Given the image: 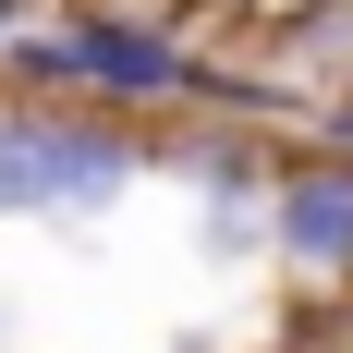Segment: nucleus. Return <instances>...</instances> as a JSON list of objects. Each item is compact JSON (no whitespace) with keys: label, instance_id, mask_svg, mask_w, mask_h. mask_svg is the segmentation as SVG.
I'll list each match as a JSON object with an SVG mask.
<instances>
[{"label":"nucleus","instance_id":"7ed1b4c3","mask_svg":"<svg viewBox=\"0 0 353 353\" xmlns=\"http://www.w3.org/2000/svg\"><path fill=\"white\" fill-rule=\"evenodd\" d=\"M268 268L292 305H353V159L341 146H281V195H268Z\"/></svg>","mask_w":353,"mask_h":353},{"label":"nucleus","instance_id":"39448f33","mask_svg":"<svg viewBox=\"0 0 353 353\" xmlns=\"http://www.w3.org/2000/svg\"><path fill=\"white\" fill-rule=\"evenodd\" d=\"M219 12H244V0H219Z\"/></svg>","mask_w":353,"mask_h":353},{"label":"nucleus","instance_id":"20e7f679","mask_svg":"<svg viewBox=\"0 0 353 353\" xmlns=\"http://www.w3.org/2000/svg\"><path fill=\"white\" fill-rule=\"evenodd\" d=\"M317 146H341V159H353V73H341V85L317 98Z\"/></svg>","mask_w":353,"mask_h":353},{"label":"nucleus","instance_id":"f03ea898","mask_svg":"<svg viewBox=\"0 0 353 353\" xmlns=\"http://www.w3.org/2000/svg\"><path fill=\"white\" fill-rule=\"evenodd\" d=\"M159 171L195 183V256H219V268H256L268 256L281 134H256V122H171L159 134Z\"/></svg>","mask_w":353,"mask_h":353},{"label":"nucleus","instance_id":"f257e3e1","mask_svg":"<svg viewBox=\"0 0 353 353\" xmlns=\"http://www.w3.org/2000/svg\"><path fill=\"white\" fill-rule=\"evenodd\" d=\"M146 171H159V134H146V122L0 98V219H12V232H73V219H110Z\"/></svg>","mask_w":353,"mask_h":353}]
</instances>
